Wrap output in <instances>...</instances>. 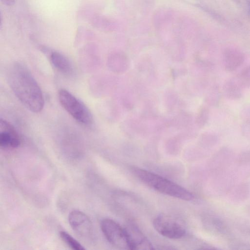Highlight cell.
Returning a JSON list of instances; mask_svg holds the SVG:
<instances>
[{"label": "cell", "mask_w": 250, "mask_h": 250, "mask_svg": "<svg viewBox=\"0 0 250 250\" xmlns=\"http://www.w3.org/2000/svg\"><path fill=\"white\" fill-rule=\"evenodd\" d=\"M9 85L19 100L30 111L41 112L44 101L42 91L30 71L22 64L15 62L8 69Z\"/></svg>", "instance_id": "cell-1"}, {"label": "cell", "mask_w": 250, "mask_h": 250, "mask_svg": "<svg viewBox=\"0 0 250 250\" xmlns=\"http://www.w3.org/2000/svg\"><path fill=\"white\" fill-rule=\"evenodd\" d=\"M133 172L143 183L162 193L186 201L193 198L188 190L155 173L139 168H134Z\"/></svg>", "instance_id": "cell-2"}, {"label": "cell", "mask_w": 250, "mask_h": 250, "mask_svg": "<svg viewBox=\"0 0 250 250\" xmlns=\"http://www.w3.org/2000/svg\"><path fill=\"white\" fill-rule=\"evenodd\" d=\"M58 97L62 106L76 121L85 126L92 125V114L80 100L64 89L59 91Z\"/></svg>", "instance_id": "cell-3"}, {"label": "cell", "mask_w": 250, "mask_h": 250, "mask_svg": "<svg viewBox=\"0 0 250 250\" xmlns=\"http://www.w3.org/2000/svg\"><path fill=\"white\" fill-rule=\"evenodd\" d=\"M102 231L107 240L113 246L130 250L126 230L110 219H104L101 223Z\"/></svg>", "instance_id": "cell-4"}, {"label": "cell", "mask_w": 250, "mask_h": 250, "mask_svg": "<svg viewBox=\"0 0 250 250\" xmlns=\"http://www.w3.org/2000/svg\"><path fill=\"white\" fill-rule=\"evenodd\" d=\"M156 230L170 239H179L186 234L184 227L176 219L167 215H160L153 222Z\"/></svg>", "instance_id": "cell-5"}, {"label": "cell", "mask_w": 250, "mask_h": 250, "mask_svg": "<svg viewBox=\"0 0 250 250\" xmlns=\"http://www.w3.org/2000/svg\"><path fill=\"white\" fill-rule=\"evenodd\" d=\"M68 221L72 229L81 238L90 240L93 235V226L89 218L83 212L74 210L68 215Z\"/></svg>", "instance_id": "cell-6"}, {"label": "cell", "mask_w": 250, "mask_h": 250, "mask_svg": "<svg viewBox=\"0 0 250 250\" xmlns=\"http://www.w3.org/2000/svg\"><path fill=\"white\" fill-rule=\"evenodd\" d=\"M125 228L130 250H149L154 249L149 240L135 224L130 222Z\"/></svg>", "instance_id": "cell-7"}, {"label": "cell", "mask_w": 250, "mask_h": 250, "mask_svg": "<svg viewBox=\"0 0 250 250\" xmlns=\"http://www.w3.org/2000/svg\"><path fill=\"white\" fill-rule=\"evenodd\" d=\"M21 143V138L14 127L6 120L1 119L0 146L3 148H16Z\"/></svg>", "instance_id": "cell-8"}, {"label": "cell", "mask_w": 250, "mask_h": 250, "mask_svg": "<svg viewBox=\"0 0 250 250\" xmlns=\"http://www.w3.org/2000/svg\"><path fill=\"white\" fill-rule=\"evenodd\" d=\"M245 56L240 50L234 48H227L223 52V63L228 71L237 69L244 62Z\"/></svg>", "instance_id": "cell-9"}, {"label": "cell", "mask_w": 250, "mask_h": 250, "mask_svg": "<svg viewBox=\"0 0 250 250\" xmlns=\"http://www.w3.org/2000/svg\"><path fill=\"white\" fill-rule=\"evenodd\" d=\"M244 87L240 78L236 77L226 81L224 84L223 90L228 99L237 100L242 96Z\"/></svg>", "instance_id": "cell-10"}, {"label": "cell", "mask_w": 250, "mask_h": 250, "mask_svg": "<svg viewBox=\"0 0 250 250\" xmlns=\"http://www.w3.org/2000/svg\"><path fill=\"white\" fill-rule=\"evenodd\" d=\"M51 62L54 67L62 73L65 75L71 74L73 67L69 60L62 54L53 52L50 56Z\"/></svg>", "instance_id": "cell-11"}, {"label": "cell", "mask_w": 250, "mask_h": 250, "mask_svg": "<svg viewBox=\"0 0 250 250\" xmlns=\"http://www.w3.org/2000/svg\"><path fill=\"white\" fill-rule=\"evenodd\" d=\"M60 235L62 239L72 249L75 250H85L80 243L67 232L61 231L60 232Z\"/></svg>", "instance_id": "cell-12"}, {"label": "cell", "mask_w": 250, "mask_h": 250, "mask_svg": "<svg viewBox=\"0 0 250 250\" xmlns=\"http://www.w3.org/2000/svg\"><path fill=\"white\" fill-rule=\"evenodd\" d=\"M209 117V111L208 108L204 107L200 111L197 122L200 126H204L208 122Z\"/></svg>", "instance_id": "cell-13"}, {"label": "cell", "mask_w": 250, "mask_h": 250, "mask_svg": "<svg viewBox=\"0 0 250 250\" xmlns=\"http://www.w3.org/2000/svg\"><path fill=\"white\" fill-rule=\"evenodd\" d=\"M244 85L250 87V65L244 68L239 77Z\"/></svg>", "instance_id": "cell-14"}, {"label": "cell", "mask_w": 250, "mask_h": 250, "mask_svg": "<svg viewBox=\"0 0 250 250\" xmlns=\"http://www.w3.org/2000/svg\"><path fill=\"white\" fill-rule=\"evenodd\" d=\"M241 129L244 135L250 138V118L246 119L243 122Z\"/></svg>", "instance_id": "cell-15"}, {"label": "cell", "mask_w": 250, "mask_h": 250, "mask_svg": "<svg viewBox=\"0 0 250 250\" xmlns=\"http://www.w3.org/2000/svg\"><path fill=\"white\" fill-rule=\"evenodd\" d=\"M5 5L9 6L13 5L15 2V0H1Z\"/></svg>", "instance_id": "cell-16"}, {"label": "cell", "mask_w": 250, "mask_h": 250, "mask_svg": "<svg viewBox=\"0 0 250 250\" xmlns=\"http://www.w3.org/2000/svg\"></svg>", "instance_id": "cell-17"}]
</instances>
